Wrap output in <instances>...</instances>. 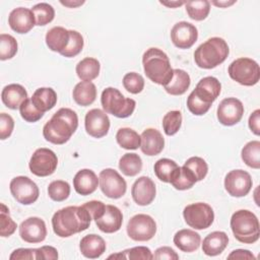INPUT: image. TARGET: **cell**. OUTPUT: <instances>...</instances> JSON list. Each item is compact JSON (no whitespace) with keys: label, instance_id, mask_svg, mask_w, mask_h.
Segmentation results:
<instances>
[{"label":"cell","instance_id":"1","mask_svg":"<svg viewBox=\"0 0 260 260\" xmlns=\"http://www.w3.org/2000/svg\"><path fill=\"white\" fill-rule=\"evenodd\" d=\"M91 216L82 206H67L56 211L52 217L54 233L60 238H68L89 228Z\"/></svg>","mask_w":260,"mask_h":260},{"label":"cell","instance_id":"2","mask_svg":"<svg viewBox=\"0 0 260 260\" xmlns=\"http://www.w3.org/2000/svg\"><path fill=\"white\" fill-rule=\"evenodd\" d=\"M77 127V114L69 108H61L45 124L43 135L47 141L60 145L71 138Z\"/></svg>","mask_w":260,"mask_h":260},{"label":"cell","instance_id":"3","mask_svg":"<svg viewBox=\"0 0 260 260\" xmlns=\"http://www.w3.org/2000/svg\"><path fill=\"white\" fill-rule=\"evenodd\" d=\"M145 75L154 83L166 85L173 77V68L168 55L158 48H149L142 56Z\"/></svg>","mask_w":260,"mask_h":260},{"label":"cell","instance_id":"4","mask_svg":"<svg viewBox=\"0 0 260 260\" xmlns=\"http://www.w3.org/2000/svg\"><path fill=\"white\" fill-rule=\"evenodd\" d=\"M230 53L226 42L219 37H213L202 43L194 52L196 65L203 69H212L225 61Z\"/></svg>","mask_w":260,"mask_h":260},{"label":"cell","instance_id":"5","mask_svg":"<svg viewBox=\"0 0 260 260\" xmlns=\"http://www.w3.org/2000/svg\"><path fill=\"white\" fill-rule=\"evenodd\" d=\"M231 229L235 238L244 244H253L260 236L259 220L250 210H237L231 218Z\"/></svg>","mask_w":260,"mask_h":260},{"label":"cell","instance_id":"6","mask_svg":"<svg viewBox=\"0 0 260 260\" xmlns=\"http://www.w3.org/2000/svg\"><path fill=\"white\" fill-rule=\"evenodd\" d=\"M101 103L104 111L117 118H127L135 110L136 102L132 99L125 98L119 89L107 87L101 95Z\"/></svg>","mask_w":260,"mask_h":260},{"label":"cell","instance_id":"7","mask_svg":"<svg viewBox=\"0 0 260 260\" xmlns=\"http://www.w3.org/2000/svg\"><path fill=\"white\" fill-rule=\"evenodd\" d=\"M230 77L245 86H252L260 79V68L258 63L247 57L234 60L228 69Z\"/></svg>","mask_w":260,"mask_h":260},{"label":"cell","instance_id":"8","mask_svg":"<svg viewBox=\"0 0 260 260\" xmlns=\"http://www.w3.org/2000/svg\"><path fill=\"white\" fill-rule=\"evenodd\" d=\"M183 216L186 223L194 230H205L209 228L214 220L212 207L204 202H196L187 205L183 210Z\"/></svg>","mask_w":260,"mask_h":260},{"label":"cell","instance_id":"9","mask_svg":"<svg viewBox=\"0 0 260 260\" xmlns=\"http://www.w3.org/2000/svg\"><path fill=\"white\" fill-rule=\"evenodd\" d=\"M156 233V223L148 214H136L132 216L127 224V234L130 239L137 242L151 240Z\"/></svg>","mask_w":260,"mask_h":260},{"label":"cell","instance_id":"10","mask_svg":"<svg viewBox=\"0 0 260 260\" xmlns=\"http://www.w3.org/2000/svg\"><path fill=\"white\" fill-rule=\"evenodd\" d=\"M99 184L102 192L109 198L119 199L125 195L127 184L124 178L114 169L108 168L101 171Z\"/></svg>","mask_w":260,"mask_h":260},{"label":"cell","instance_id":"11","mask_svg":"<svg viewBox=\"0 0 260 260\" xmlns=\"http://www.w3.org/2000/svg\"><path fill=\"white\" fill-rule=\"evenodd\" d=\"M9 188L13 198L23 205L32 204L38 200L40 195L37 184L25 176L13 178L9 184Z\"/></svg>","mask_w":260,"mask_h":260},{"label":"cell","instance_id":"12","mask_svg":"<svg viewBox=\"0 0 260 260\" xmlns=\"http://www.w3.org/2000/svg\"><path fill=\"white\" fill-rule=\"evenodd\" d=\"M58 165L56 153L46 147L38 148L29 159V170L38 177H47L52 175Z\"/></svg>","mask_w":260,"mask_h":260},{"label":"cell","instance_id":"13","mask_svg":"<svg viewBox=\"0 0 260 260\" xmlns=\"http://www.w3.org/2000/svg\"><path fill=\"white\" fill-rule=\"evenodd\" d=\"M252 178L244 170H233L224 178V188L233 197H244L252 188Z\"/></svg>","mask_w":260,"mask_h":260},{"label":"cell","instance_id":"14","mask_svg":"<svg viewBox=\"0 0 260 260\" xmlns=\"http://www.w3.org/2000/svg\"><path fill=\"white\" fill-rule=\"evenodd\" d=\"M216 115L220 124L233 126L241 121L244 115V106L236 98H226L219 103Z\"/></svg>","mask_w":260,"mask_h":260},{"label":"cell","instance_id":"15","mask_svg":"<svg viewBox=\"0 0 260 260\" xmlns=\"http://www.w3.org/2000/svg\"><path fill=\"white\" fill-rule=\"evenodd\" d=\"M198 39L196 26L187 21H179L171 29V40L179 49L191 48Z\"/></svg>","mask_w":260,"mask_h":260},{"label":"cell","instance_id":"16","mask_svg":"<svg viewBox=\"0 0 260 260\" xmlns=\"http://www.w3.org/2000/svg\"><path fill=\"white\" fill-rule=\"evenodd\" d=\"M84 125L88 135L94 138H102L109 132L110 119L105 111L92 109L86 113Z\"/></svg>","mask_w":260,"mask_h":260},{"label":"cell","instance_id":"17","mask_svg":"<svg viewBox=\"0 0 260 260\" xmlns=\"http://www.w3.org/2000/svg\"><path fill=\"white\" fill-rule=\"evenodd\" d=\"M19 236L26 243H41L46 239L47 228L45 221L37 216L24 219L19 225Z\"/></svg>","mask_w":260,"mask_h":260},{"label":"cell","instance_id":"18","mask_svg":"<svg viewBox=\"0 0 260 260\" xmlns=\"http://www.w3.org/2000/svg\"><path fill=\"white\" fill-rule=\"evenodd\" d=\"M155 184L146 176L138 178L131 188V195L136 204L145 206L150 204L155 198Z\"/></svg>","mask_w":260,"mask_h":260},{"label":"cell","instance_id":"19","mask_svg":"<svg viewBox=\"0 0 260 260\" xmlns=\"http://www.w3.org/2000/svg\"><path fill=\"white\" fill-rule=\"evenodd\" d=\"M8 24L17 34H26L35 25L36 20L31 9L18 7L13 9L8 16Z\"/></svg>","mask_w":260,"mask_h":260},{"label":"cell","instance_id":"20","mask_svg":"<svg viewBox=\"0 0 260 260\" xmlns=\"http://www.w3.org/2000/svg\"><path fill=\"white\" fill-rule=\"evenodd\" d=\"M96 226L106 234H112L118 232L123 222L122 211L115 205H106L105 212L102 217L94 220Z\"/></svg>","mask_w":260,"mask_h":260},{"label":"cell","instance_id":"21","mask_svg":"<svg viewBox=\"0 0 260 260\" xmlns=\"http://www.w3.org/2000/svg\"><path fill=\"white\" fill-rule=\"evenodd\" d=\"M141 151L148 156L159 154L165 147V139L161 133L154 128L145 129L141 135Z\"/></svg>","mask_w":260,"mask_h":260},{"label":"cell","instance_id":"22","mask_svg":"<svg viewBox=\"0 0 260 260\" xmlns=\"http://www.w3.org/2000/svg\"><path fill=\"white\" fill-rule=\"evenodd\" d=\"M221 90V84L217 78L213 76H206L199 80L194 93L204 103L212 105V103L217 99Z\"/></svg>","mask_w":260,"mask_h":260},{"label":"cell","instance_id":"23","mask_svg":"<svg viewBox=\"0 0 260 260\" xmlns=\"http://www.w3.org/2000/svg\"><path fill=\"white\" fill-rule=\"evenodd\" d=\"M98 185V176L89 169H82L78 171L73 178V187L75 191L82 196L93 193L96 190Z\"/></svg>","mask_w":260,"mask_h":260},{"label":"cell","instance_id":"24","mask_svg":"<svg viewBox=\"0 0 260 260\" xmlns=\"http://www.w3.org/2000/svg\"><path fill=\"white\" fill-rule=\"evenodd\" d=\"M81 254L89 259H95L101 257L106 251L105 240L95 234L84 236L79 244Z\"/></svg>","mask_w":260,"mask_h":260},{"label":"cell","instance_id":"25","mask_svg":"<svg viewBox=\"0 0 260 260\" xmlns=\"http://www.w3.org/2000/svg\"><path fill=\"white\" fill-rule=\"evenodd\" d=\"M27 99V92L25 88L17 83H11L6 85L1 92L2 103L11 110L19 109L21 104Z\"/></svg>","mask_w":260,"mask_h":260},{"label":"cell","instance_id":"26","mask_svg":"<svg viewBox=\"0 0 260 260\" xmlns=\"http://www.w3.org/2000/svg\"><path fill=\"white\" fill-rule=\"evenodd\" d=\"M229 237L224 232L215 231L203 239L202 251L207 256H217L226 248Z\"/></svg>","mask_w":260,"mask_h":260},{"label":"cell","instance_id":"27","mask_svg":"<svg viewBox=\"0 0 260 260\" xmlns=\"http://www.w3.org/2000/svg\"><path fill=\"white\" fill-rule=\"evenodd\" d=\"M174 244L181 251L191 253L196 251L201 243V237L193 230L183 229L178 231L174 236Z\"/></svg>","mask_w":260,"mask_h":260},{"label":"cell","instance_id":"28","mask_svg":"<svg viewBox=\"0 0 260 260\" xmlns=\"http://www.w3.org/2000/svg\"><path fill=\"white\" fill-rule=\"evenodd\" d=\"M45 40L51 51L61 54L69 44L70 34L69 30L63 26H54L47 31Z\"/></svg>","mask_w":260,"mask_h":260},{"label":"cell","instance_id":"29","mask_svg":"<svg viewBox=\"0 0 260 260\" xmlns=\"http://www.w3.org/2000/svg\"><path fill=\"white\" fill-rule=\"evenodd\" d=\"M191 83L189 74L182 69H174L172 79L164 85L165 90L172 95H181L187 91Z\"/></svg>","mask_w":260,"mask_h":260},{"label":"cell","instance_id":"30","mask_svg":"<svg viewBox=\"0 0 260 260\" xmlns=\"http://www.w3.org/2000/svg\"><path fill=\"white\" fill-rule=\"evenodd\" d=\"M72 96L77 105L87 107L95 101L96 87L91 81H80L75 85Z\"/></svg>","mask_w":260,"mask_h":260},{"label":"cell","instance_id":"31","mask_svg":"<svg viewBox=\"0 0 260 260\" xmlns=\"http://www.w3.org/2000/svg\"><path fill=\"white\" fill-rule=\"evenodd\" d=\"M31 102L38 110L45 113L55 107L57 103V93L51 87H40L32 93Z\"/></svg>","mask_w":260,"mask_h":260},{"label":"cell","instance_id":"32","mask_svg":"<svg viewBox=\"0 0 260 260\" xmlns=\"http://www.w3.org/2000/svg\"><path fill=\"white\" fill-rule=\"evenodd\" d=\"M101 65L98 59L86 57L79 61L76 65L77 76L82 81H91L100 74Z\"/></svg>","mask_w":260,"mask_h":260},{"label":"cell","instance_id":"33","mask_svg":"<svg viewBox=\"0 0 260 260\" xmlns=\"http://www.w3.org/2000/svg\"><path fill=\"white\" fill-rule=\"evenodd\" d=\"M196 179L194 175L191 173L190 170H188L186 167H178V169L175 171L174 175L172 176L170 183L172 186L177 190H187L192 188L195 183Z\"/></svg>","mask_w":260,"mask_h":260},{"label":"cell","instance_id":"34","mask_svg":"<svg viewBox=\"0 0 260 260\" xmlns=\"http://www.w3.org/2000/svg\"><path fill=\"white\" fill-rule=\"evenodd\" d=\"M116 140L118 144L125 149H137L140 147L141 137L140 135L131 128H120L116 134Z\"/></svg>","mask_w":260,"mask_h":260},{"label":"cell","instance_id":"35","mask_svg":"<svg viewBox=\"0 0 260 260\" xmlns=\"http://www.w3.org/2000/svg\"><path fill=\"white\" fill-rule=\"evenodd\" d=\"M119 169L125 176L134 177L141 172L142 159L137 153H125L119 160Z\"/></svg>","mask_w":260,"mask_h":260},{"label":"cell","instance_id":"36","mask_svg":"<svg viewBox=\"0 0 260 260\" xmlns=\"http://www.w3.org/2000/svg\"><path fill=\"white\" fill-rule=\"evenodd\" d=\"M243 161L252 169H260V141L252 140L249 141L241 152Z\"/></svg>","mask_w":260,"mask_h":260},{"label":"cell","instance_id":"37","mask_svg":"<svg viewBox=\"0 0 260 260\" xmlns=\"http://www.w3.org/2000/svg\"><path fill=\"white\" fill-rule=\"evenodd\" d=\"M189 17L196 21L205 19L210 11V2L207 0H195L185 3Z\"/></svg>","mask_w":260,"mask_h":260},{"label":"cell","instance_id":"38","mask_svg":"<svg viewBox=\"0 0 260 260\" xmlns=\"http://www.w3.org/2000/svg\"><path fill=\"white\" fill-rule=\"evenodd\" d=\"M178 165L176 161L170 158H160L156 160L154 164L153 170L155 176L165 183H170L172 176L174 175L175 171L178 169Z\"/></svg>","mask_w":260,"mask_h":260},{"label":"cell","instance_id":"39","mask_svg":"<svg viewBox=\"0 0 260 260\" xmlns=\"http://www.w3.org/2000/svg\"><path fill=\"white\" fill-rule=\"evenodd\" d=\"M31 11L35 16L36 25L39 26H43L50 23L55 17V10L53 6L45 2L36 4L31 8Z\"/></svg>","mask_w":260,"mask_h":260},{"label":"cell","instance_id":"40","mask_svg":"<svg viewBox=\"0 0 260 260\" xmlns=\"http://www.w3.org/2000/svg\"><path fill=\"white\" fill-rule=\"evenodd\" d=\"M48 195L54 201H64L70 195V185L63 180L53 181L49 184Z\"/></svg>","mask_w":260,"mask_h":260},{"label":"cell","instance_id":"41","mask_svg":"<svg viewBox=\"0 0 260 260\" xmlns=\"http://www.w3.org/2000/svg\"><path fill=\"white\" fill-rule=\"evenodd\" d=\"M182 114L180 111L173 110L168 112L162 118V128L168 136L175 135L181 128Z\"/></svg>","mask_w":260,"mask_h":260},{"label":"cell","instance_id":"42","mask_svg":"<svg viewBox=\"0 0 260 260\" xmlns=\"http://www.w3.org/2000/svg\"><path fill=\"white\" fill-rule=\"evenodd\" d=\"M17 53V42L11 35H0V59L2 61L11 59Z\"/></svg>","mask_w":260,"mask_h":260},{"label":"cell","instance_id":"43","mask_svg":"<svg viewBox=\"0 0 260 260\" xmlns=\"http://www.w3.org/2000/svg\"><path fill=\"white\" fill-rule=\"evenodd\" d=\"M184 167H186L188 170L191 171V173L194 175L196 181L203 180L208 172V166L206 161L199 156H192L189 157L185 162Z\"/></svg>","mask_w":260,"mask_h":260},{"label":"cell","instance_id":"44","mask_svg":"<svg viewBox=\"0 0 260 260\" xmlns=\"http://www.w3.org/2000/svg\"><path fill=\"white\" fill-rule=\"evenodd\" d=\"M69 34H70L69 44L67 48L61 53L63 57H67V58L75 57L76 55H78L82 51V48L84 45L83 37L81 36L80 32L73 29H69Z\"/></svg>","mask_w":260,"mask_h":260},{"label":"cell","instance_id":"45","mask_svg":"<svg viewBox=\"0 0 260 260\" xmlns=\"http://www.w3.org/2000/svg\"><path fill=\"white\" fill-rule=\"evenodd\" d=\"M123 86L130 93L137 94L144 88V78L136 72L126 73L123 77Z\"/></svg>","mask_w":260,"mask_h":260},{"label":"cell","instance_id":"46","mask_svg":"<svg viewBox=\"0 0 260 260\" xmlns=\"http://www.w3.org/2000/svg\"><path fill=\"white\" fill-rule=\"evenodd\" d=\"M17 228L16 222L10 217L9 209L5 206V204L1 203L0 210V236L1 237H9L11 236Z\"/></svg>","mask_w":260,"mask_h":260},{"label":"cell","instance_id":"47","mask_svg":"<svg viewBox=\"0 0 260 260\" xmlns=\"http://www.w3.org/2000/svg\"><path fill=\"white\" fill-rule=\"evenodd\" d=\"M19 112L21 118L29 123H35L44 116V113L38 110L36 106L32 104L31 99H26L21 104V106L19 107Z\"/></svg>","mask_w":260,"mask_h":260},{"label":"cell","instance_id":"48","mask_svg":"<svg viewBox=\"0 0 260 260\" xmlns=\"http://www.w3.org/2000/svg\"><path fill=\"white\" fill-rule=\"evenodd\" d=\"M121 253L122 259H130V260H150L153 259V254L151 253L150 249L144 246H138L133 247L127 250H124Z\"/></svg>","mask_w":260,"mask_h":260},{"label":"cell","instance_id":"49","mask_svg":"<svg viewBox=\"0 0 260 260\" xmlns=\"http://www.w3.org/2000/svg\"><path fill=\"white\" fill-rule=\"evenodd\" d=\"M211 105L204 103L203 101H201L195 93L194 91H192L188 99H187V108L188 110L196 116H202L204 114H206L208 112V110L210 109Z\"/></svg>","mask_w":260,"mask_h":260},{"label":"cell","instance_id":"50","mask_svg":"<svg viewBox=\"0 0 260 260\" xmlns=\"http://www.w3.org/2000/svg\"><path fill=\"white\" fill-rule=\"evenodd\" d=\"M14 128V120L13 118L6 114L1 113L0 114V139L4 140L8 138Z\"/></svg>","mask_w":260,"mask_h":260},{"label":"cell","instance_id":"51","mask_svg":"<svg viewBox=\"0 0 260 260\" xmlns=\"http://www.w3.org/2000/svg\"><path fill=\"white\" fill-rule=\"evenodd\" d=\"M10 260H39L38 256V248L30 249V248H18L14 250L10 256Z\"/></svg>","mask_w":260,"mask_h":260},{"label":"cell","instance_id":"52","mask_svg":"<svg viewBox=\"0 0 260 260\" xmlns=\"http://www.w3.org/2000/svg\"><path fill=\"white\" fill-rule=\"evenodd\" d=\"M82 206L88 211V213L91 216V219H94V220L102 217L106 209V205L102 201H98V200L88 201L82 204Z\"/></svg>","mask_w":260,"mask_h":260},{"label":"cell","instance_id":"53","mask_svg":"<svg viewBox=\"0 0 260 260\" xmlns=\"http://www.w3.org/2000/svg\"><path fill=\"white\" fill-rule=\"evenodd\" d=\"M154 259H168V260H178L179 255L171 248L168 246L159 247L155 250L153 254Z\"/></svg>","mask_w":260,"mask_h":260},{"label":"cell","instance_id":"54","mask_svg":"<svg viewBox=\"0 0 260 260\" xmlns=\"http://www.w3.org/2000/svg\"><path fill=\"white\" fill-rule=\"evenodd\" d=\"M38 256L43 260H55L58 259V251L52 246H42L38 248Z\"/></svg>","mask_w":260,"mask_h":260},{"label":"cell","instance_id":"55","mask_svg":"<svg viewBox=\"0 0 260 260\" xmlns=\"http://www.w3.org/2000/svg\"><path fill=\"white\" fill-rule=\"evenodd\" d=\"M249 128L255 135L260 134V110H255L249 117Z\"/></svg>","mask_w":260,"mask_h":260},{"label":"cell","instance_id":"56","mask_svg":"<svg viewBox=\"0 0 260 260\" xmlns=\"http://www.w3.org/2000/svg\"><path fill=\"white\" fill-rule=\"evenodd\" d=\"M229 259H246V260H255V256L249 251L244 249H237L231 252L228 256Z\"/></svg>","mask_w":260,"mask_h":260},{"label":"cell","instance_id":"57","mask_svg":"<svg viewBox=\"0 0 260 260\" xmlns=\"http://www.w3.org/2000/svg\"><path fill=\"white\" fill-rule=\"evenodd\" d=\"M159 3L162 4V5H165V6L171 7V8H176V7H178V6H181V5L185 4L186 2H184V1H171V2H164V1H160Z\"/></svg>","mask_w":260,"mask_h":260},{"label":"cell","instance_id":"58","mask_svg":"<svg viewBox=\"0 0 260 260\" xmlns=\"http://www.w3.org/2000/svg\"><path fill=\"white\" fill-rule=\"evenodd\" d=\"M60 3L62 4V5H65V6H67V7H71V8H73V7H77V6H79V5H82L83 3H84V1H60Z\"/></svg>","mask_w":260,"mask_h":260},{"label":"cell","instance_id":"59","mask_svg":"<svg viewBox=\"0 0 260 260\" xmlns=\"http://www.w3.org/2000/svg\"><path fill=\"white\" fill-rule=\"evenodd\" d=\"M213 5L217 6V7H228V6H231L233 5L234 3H236V1H212L211 2Z\"/></svg>","mask_w":260,"mask_h":260}]
</instances>
